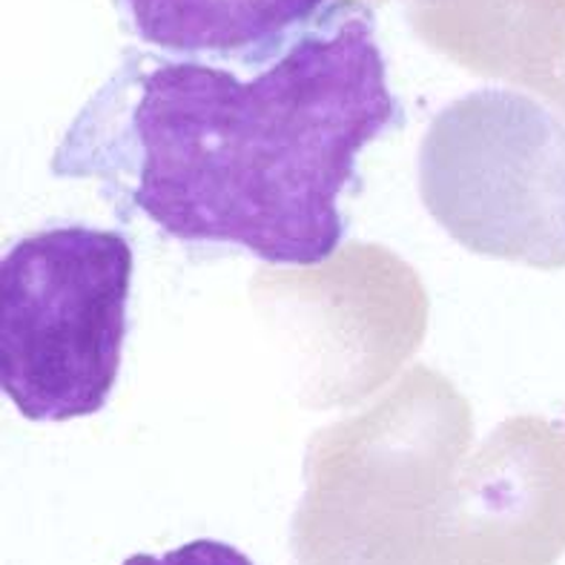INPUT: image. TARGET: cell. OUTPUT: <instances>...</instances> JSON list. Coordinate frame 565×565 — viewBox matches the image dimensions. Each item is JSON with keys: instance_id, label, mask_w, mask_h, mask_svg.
I'll use <instances>...</instances> for the list:
<instances>
[{"instance_id": "2", "label": "cell", "mask_w": 565, "mask_h": 565, "mask_svg": "<svg viewBox=\"0 0 565 565\" xmlns=\"http://www.w3.org/2000/svg\"><path fill=\"white\" fill-rule=\"evenodd\" d=\"M132 247L118 230L64 224L0 258V387L29 423L104 411L127 342Z\"/></svg>"}, {"instance_id": "3", "label": "cell", "mask_w": 565, "mask_h": 565, "mask_svg": "<svg viewBox=\"0 0 565 565\" xmlns=\"http://www.w3.org/2000/svg\"><path fill=\"white\" fill-rule=\"evenodd\" d=\"M423 199L471 250L565 267V124L514 89H477L434 118Z\"/></svg>"}, {"instance_id": "1", "label": "cell", "mask_w": 565, "mask_h": 565, "mask_svg": "<svg viewBox=\"0 0 565 565\" xmlns=\"http://www.w3.org/2000/svg\"><path fill=\"white\" fill-rule=\"evenodd\" d=\"M402 124L373 12L339 0L265 64L129 46L50 170L98 181L118 222L319 267L348 233L339 199L359 156Z\"/></svg>"}, {"instance_id": "5", "label": "cell", "mask_w": 565, "mask_h": 565, "mask_svg": "<svg viewBox=\"0 0 565 565\" xmlns=\"http://www.w3.org/2000/svg\"><path fill=\"white\" fill-rule=\"evenodd\" d=\"M121 565H253V559L236 545L201 537L167 554H132Z\"/></svg>"}, {"instance_id": "4", "label": "cell", "mask_w": 565, "mask_h": 565, "mask_svg": "<svg viewBox=\"0 0 565 565\" xmlns=\"http://www.w3.org/2000/svg\"><path fill=\"white\" fill-rule=\"evenodd\" d=\"M339 0H121L150 50L253 66L279 55Z\"/></svg>"}]
</instances>
